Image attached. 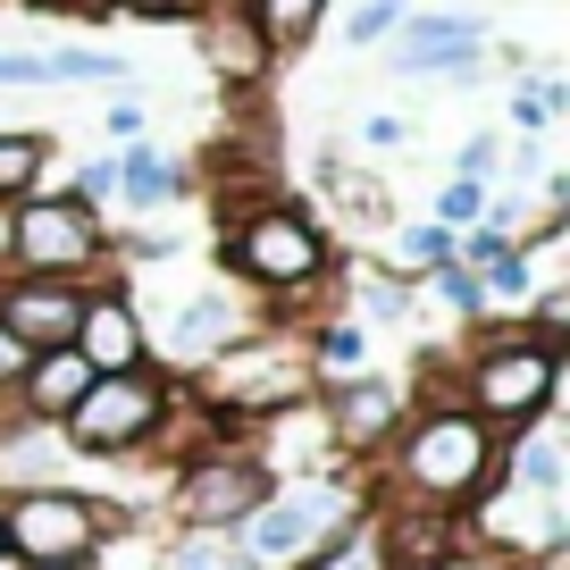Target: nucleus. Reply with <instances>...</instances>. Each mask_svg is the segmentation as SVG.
<instances>
[{"mask_svg": "<svg viewBox=\"0 0 570 570\" xmlns=\"http://www.w3.org/2000/svg\"><path fill=\"white\" fill-rule=\"evenodd\" d=\"M168 420V386L151 370H118V377H92L85 403L68 411V453H85V462H118V453H142L151 436H160Z\"/></svg>", "mask_w": 570, "mask_h": 570, "instance_id": "6", "label": "nucleus"}, {"mask_svg": "<svg viewBox=\"0 0 570 570\" xmlns=\"http://www.w3.org/2000/svg\"><path fill=\"white\" fill-rule=\"evenodd\" d=\"M445 261H453V227H436V218L394 235V268H403V277H436Z\"/></svg>", "mask_w": 570, "mask_h": 570, "instance_id": "24", "label": "nucleus"}, {"mask_svg": "<svg viewBox=\"0 0 570 570\" xmlns=\"http://www.w3.org/2000/svg\"><path fill=\"white\" fill-rule=\"evenodd\" d=\"M109 194H118V160H109V151H101V160H85V168H76L68 202H85V210H92V202H109Z\"/></svg>", "mask_w": 570, "mask_h": 570, "instance_id": "31", "label": "nucleus"}, {"mask_svg": "<svg viewBox=\"0 0 570 570\" xmlns=\"http://www.w3.org/2000/svg\"><path fill=\"white\" fill-rule=\"evenodd\" d=\"M303 394H311V361H294L285 344H227V353H210V377L194 386V403L235 428V420L294 411Z\"/></svg>", "mask_w": 570, "mask_h": 570, "instance_id": "7", "label": "nucleus"}, {"mask_svg": "<svg viewBox=\"0 0 570 570\" xmlns=\"http://www.w3.org/2000/svg\"><path fill=\"white\" fill-rule=\"evenodd\" d=\"M26 361H35V353H26V344H18V336H9V327H0V394H18V377H26Z\"/></svg>", "mask_w": 570, "mask_h": 570, "instance_id": "36", "label": "nucleus"}, {"mask_svg": "<svg viewBox=\"0 0 570 570\" xmlns=\"http://www.w3.org/2000/svg\"><path fill=\"white\" fill-rule=\"evenodd\" d=\"M9 252H18V277H92L109 252L101 218L68 194H26L9 210Z\"/></svg>", "mask_w": 570, "mask_h": 570, "instance_id": "8", "label": "nucleus"}, {"mask_svg": "<svg viewBox=\"0 0 570 570\" xmlns=\"http://www.w3.org/2000/svg\"><path fill=\"white\" fill-rule=\"evenodd\" d=\"M470 277H479V294H487V303H520V294H529V252H520V244H503L495 261H487V268H470Z\"/></svg>", "mask_w": 570, "mask_h": 570, "instance_id": "27", "label": "nucleus"}, {"mask_svg": "<svg viewBox=\"0 0 570 570\" xmlns=\"http://www.w3.org/2000/svg\"><path fill=\"white\" fill-rule=\"evenodd\" d=\"M42 76H51V85H126V59L118 51H85V42H76V51H59V59H42Z\"/></svg>", "mask_w": 570, "mask_h": 570, "instance_id": "25", "label": "nucleus"}, {"mask_svg": "<svg viewBox=\"0 0 570 570\" xmlns=\"http://www.w3.org/2000/svg\"><path fill=\"white\" fill-rule=\"evenodd\" d=\"M227 344H244V311H235V294H227V285L185 294L177 320H168V353H177V361H210V353H227Z\"/></svg>", "mask_w": 570, "mask_h": 570, "instance_id": "17", "label": "nucleus"}, {"mask_svg": "<svg viewBox=\"0 0 570 570\" xmlns=\"http://www.w3.org/2000/svg\"><path fill=\"white\" fill-rule=\"evenodd\" d=\"M9 210H18V202H0V277H18V252H9Z\"/></svg>", "mask_w": 570, "mask_h": 570, "instance_id": "39", "label": "nucleus"}, {"mask_svg": "<svg viewBox=\"0 0 570 570\" xmlns=\"http://www.w3.org/2000/svg\"><path fill=\"white\" fill-rule=\"evenodd\" d=\"M353 520H361V495L344 479H268V495L244 520V553L252 562H311Z\"/></svg>", "mask_w": 570, "mask_h": 570, "instance_id": "5", "label": "nucleus"}, {"mask_svg": "<svg viewBox=\"0 0 570 570\" xmlns=\"http://www.w3.org/2000/svg\"><path fill=\"white\" fill-rule=\"evenodd\" d=\"M294 570H386V546H377V520H353L344 537H327L311 562H294Z\"/></svg>", "mask_w": 570, "mask_h": 570, "instance_id": "23", "label": "nucleus"}, {"mask_svg": "<svg viewBox=\"0 0 570 570\" xmlns=\"http://www.w3.org/2000/svg\"><path fill=\"white\" fill-rule=\"evenodd\" d=\"M403 135H411V126L394 118V109H370V118H361V142H370V151H394Z\"/></svg>", "mask_w": 570, "mask_h": 570, "instance_id": "34", "label": "nucleus"}, {"mask_svg": "<svg viewBox=\"0 0 570 570\" xmlns=\"http://www.w3.org/2000/svg\"><path fill=\"white\" fill-rule=\"evenodd\" d=\"M244 18L261 26V42H268V51H303V42L320 35L327 0H244Z\"/></svg>", "mask_w": 570, "mask_h": 570, "instance_id": "20", "label": "nucleus"}, {"mask_svg": "<svg viewBox=\"0 0 570 570\" xmlns=\"http://www.w3.org/2000/svg\"><path fill=\"white\" fill-rule=\"evenodd\" d=\"M26 9H59V0H26Z\"/></svg>", "mask_w": 570, "mask_h": 570, "instance_id": "41", "label": "nucleus"}, {"mask_svg": "<svg viewBox=\"0 0 570 570\" xmlns=\"http://www.w3.org/2000/svg\"><path fill=\"white\" fill-rule=\"evenodd\" d=\"M479 218H487V185L453 177L445 194H436V227H453V235H462V227H479Z\"/></svg>", "mask_w": 570, "mask_h": 570, "instance_id": "29", "label": "nucleus"}, {"mask_svg": "<svg viewBox=\"0 0 570 570\" xmlns=\"http://www.w3.org/2000/svg\"><path fill=\"white\" fill-rule=\"evenodd\" d=\"M109 135L135 142V135H142V101H109Z\"/></svg>", "mask_w": 570, "mask_h": 570, "instance_id": "38", "label": "nucleus"}, {"mask_svg": "<svg viewBox=\"0 0 570 570\" xmlns=\"http://www.w3.org/2000/svg\"><path fill=\"white\" fill-rule=\"evenodd\" d=\"M118 194L135 202V210H168V202L185 194V168L168 160V151H151V142H135L118 160Z\"/></svg>", "mask_w": 570, "mask_h": 570, "instance_id": "19", "label": "nucleus"}, {"mask_svg": "<svg viewBox=\"0 0 570 570\" xmlns=\"http://www.w3.org/2000/svg\"><path fill=\"white\" fill-rule=\"evenodd\" d=\"M0 562H9V537H0Z\"/></svg>", "mask_w": 570, "mask_h": 570, "instance_id": "42", "label": "nucleus"}, {"mask_svg": "<svg viewBox=\"0 0 570 570\" xmlns=\"http://www.w3.org/2000/svg\"><path fill=\"white\" fill-rule=\"evenodd\" d=\"M85 386H92V370H85V353L76 344H59V353H35L26 361V377H18V420H35V428H59L76 403H85Z\"/></svg>", "mask_w": 570, "mask_h": 570, "instance_id": "16", "label": "nucleus"}, {"mask_svg": "<svg viewBox=\"0 0 570 570\" xmlns=\"http://www.w3.org/2000/svg\"><path fill=\"white\" fill-rule=\"evenodd\" d=\"M377 546H386V570H453V553H462V512L394 495L386 512H377Z\"/></svg>", "mask_w": 570, "mask_h": 570, "instance_id": "14", "label": "nucleus"}, {"mask_svg": "<svg viewBox=\"0 0 570 570\" xmlns=\"http://www.w3.org/2000/svg\"><path fill=\"white\" fill-rule=\"evenodd\" d=\"M0 537L18 570H85L109 546V512L76 487H18L0 503Z\"/></svg>", "mask_w": 570, "mask_h": 570, "instance_id": "4", "label": "nucleus"}, {"mask_svg": "<svg viewBox=\"0 0 570 570\" xmlns=\"http://www.w3.org/2000/svg\"><path fill=\"white\" fill-rule=\"evenodd\" d=\"M394 51L386 68L394 76H479L487 59V18H470V9H403V26H394Z\"/></svg>", "mask_w": 570, "mask_h": 570, "instance_id": "11", "label": "nucleus"}, {"mask_svg": "<svg viewBox=\"0 0 570 570\" xmlns=\"http://www.w3.org/2000/svg\"><path fill=\"white\" fill-rule=\"evenodd\" d=\"M495 470H503L495 428H479L462 403H420L394 428V495H411V503L453 512V503H470Z\"/></svg>", "mask_w": 570, "mask_h": 570, "instance_id": "1", "label": "nucleus"}, {"mask_svg": "<svg viewBox=\"0 0 570 570\" xmlns=\"http://www.w3.org/2000/svg\"><path fill=\"white\" fill-rule=\"evenodd\" d=\"M562 109H570V85H562V76H529V85L512 92V126H520V135H546Z\"/></svg>", "mask_w": 570, "mask_h": 570, "instance_id": "26", "label": "nucleus"}, {"mask_svg": "<svg viewBox=\"0 0 570 570\" xmlns=\"http://www.w3.org/2000/svg\"><path fill=\"white\" fill-rule=\"evenodd\" d=\"M436 294H445V303L462 311V320H487V294H479V277H470L462 261H445V268H436Z\"/></svg>", "mask_w": 570, "mask_h": 570, "instance_id": "30", "label": "nucleus"}, {"mask_svg": "<svg viewBox=\"0 0 570 570\" xmlns=\"http://www.w3.org/2000/svg\"><path fill=\"white\" fill-rule=\"evenodd\" d=\"M394 428H403V394L386 377H327V445L377 453L394 445Z\"/></svg>", "mask_w": 570, "mask_h": 570, "instance_id": "15", "label": "nucleus"}, {"mask_svg": "<svg viewBox=\"0 0 570 570\" xmlns=\"http://www.w3.org/2000/svg\"><path fill=\"white\" fill-rule=\"evenodd\" d=\"M76 353H85L92 377L142 370V361H151V327H142L135 294H118V285H92V294H85V320H76Z\"/></svg>", "mask_w": 570, "mask_h": 570, "instance_id": "13", "label": "nucleus"}, {"mask_svg": "<svg viewBox=\"0 0 570 570\" xmlns=\"http://www.w3.org/2000/svg\"><path fill=\"white\" fill-rule=\"evenodd\" d=\"M394 26H403V0H361L353 18H344V42L353 51H370V42H386Z\"/></svg>", "mask_w": 570, "mask_h": 570, "instance_id": "28", "label": "nucleus"}, {"mask_svg": "<svg viewBox=\"0 0 570 570\" xmlns=\"http://www.w3.org/2000/svg\"><path fill=\"white\" fill-rule=\"evenodd\" d=\"M361 311H370V320H403V285H361Z\"/></svg>", "mask_w": 570, "mask_h": 570, "instance_id": "35", "label": "nucleus"}, {"mask_svg": "<svg viewBox=\"0 0 570 570\" xmlns=\"http://www.w3.org/2000/svg\"><path fill=\"white\" fill-rule=\"evenodd\" d=\"M194 26H202V51H210V68H218V76H235V85H261L268 59H277V51L261 42V26L244 18V0H210Z\"/></svg>", "mask_w": 570, "mask_h": 570, "instance_id": "18", "label": "nucleus"}, {"mask_svg": "<svg viewBox=\"0 0 570 570\" xmlns=\"http://www.w3.org/2000/svg\"><path fill=\"white\" fill-rule=\"evenodd\" d=\"M51 168V135H0V202H26Z\"/></svg>", "mask_w": 570, "mask_h": 570, "instance_id": "22", "label": "nucleus"}, {"mask_svg": "<svg viewBox=\"0 0 570 570\" xmlns=\"http://www.w3.org/2000/svg\"><path fill=\"white\" fill-rule=\"evenodd\" d=\"M85 294H92L85 277H0V327L26 353H59V344H76Z\"/></svg>", "mask_w": 570, "mask_h": 570, "instance_id": "12", "label": "nucleus"}, {"mask_svg": "<svg viewBox=\"0 0 570 570\" xmlns=\"http://www.w3.org/2000/svg\"><path fill=\"white\" fill-rule=\"evenodd\" d=\"M261 495H268V462L252 445H227V453H202V462L177 470L168 512H177V529H244Z\"/></svg>", "mask_w": 570, "mask_h": 570, "instance_id": "9", "label": "nucleus"}, {"mask_svg": "<svg viewBox=\"0 0 570 570\" xmlns=\"http://www.w3.org/2000/svg\"><path fill=\"white\" fill-rule=\"evenodd\" d=\"M503 570H562V553H529V562H503Z\"/></svg>", "mask_w": 570, "mask_h": 570, "instance_id": "40", "label": "nucleus"}, {"mask_svg": "<svg viewBox=\"0 0 570 570\" xmlns=\"http://www.w3.org/2000/svg\"><path fill=\"white\" fill-rule=\"evenodd\" d=\"M168 570H261V562L244 553V537H235V529H177Z\"/></svg>", "mask_w": 570, "mask_h": 570, "instance_id": "21", "label": "nucleus"}, {"mask_svg": "<svg viewBox=\"0 0 570 570\" xmlns=\"http://www.w3.org/2000/svg\"><path fill=\"white\" fill-rule=\"evenodd\" d=\"M495 160H503V142H495V135H470V142H462V177H470V185L495 177Z\"/></svg>", "mask_w": 570, "mask_h": 570, "instance_id": "32", "label": "nucleus"}, {"mask_svg": "<svg viewBox=\"0 0 570 570\" xmlns=\"http://www.w3.org/2000/svg\"><path fill=\"white\" fill-rule=\"evenodd\" d=\"M0 570H18V562H0Z\"/></svg>", "mask_w": 570, "mask_h": 570, "instance_id": "43", "label": "nucleus"}, {"mask_svg": "<svg viewBox=\"0 0 570 570\" xmlns=\"http://www.w3.org/2000/svg\"><path fill=\"white\" fill-rule=\"evenodd\" d=\"M553 377H562V353H546L529 327H487L479 353L462 361V411L479 428H529L553 403Z\"/></svg>", "mask_w": 570, "mask_h": 570, "instance_id": "2", "label": "nucleus"}, {"mask_svg": "<svg viewBox=\"0 0 570 570\" xmlns=\"http://www.w3.org/2000/svg\"><path fill=\"white\" fill-rule=\"evenodd\" d=\"M227 268L244 285H261V294H311V285L336 268V244H327V227L311 210L261 202V210H244L227 227Z\"/></svg>", "mask_w": 570, "mask_h": 570, "instance_id": "3", "label": "nucleus"}, {"mask_svg": "<svg viewBox=\"0 0 570 570\" xmlns=\"http://www.w3.org/2000/svg\"><path fill=\"white\" fill-rule=\"evenodd\" d=\"M462 546H495L503 562H529V553H562L570 546V520H562V503L520 495V487L495 470L462 512Z\"/></svg>", "mask_w": 570, "mask_h": 570, "instance_id": "10", "label": "nucleus"}, {"mask_svg": "<svg viewBox=\"0 0 570 570\" xmlns=\"http://www.w3.org/2000/svg\"><path fill=\"white\" fill-rule=\"evenodd\" d=\"M320 361H327V370H353V361H361V327H353V320L327 327V336H320Z\"/></svg>", "mask_w": 570, "mask_h": 570, "instance_id": "33", "label": "nucleus"}, {"mask_svg": "<svg viewBox=\"0 0 570 570\" xmlns=\"http://www.w3.org/2000/svg\"><path fill=\"white\" fill-rule=\"evenodd\" d=\"M0 85H51L35 51H0Z\"/></svg>", "mask_w": 570, "mask_h": 570, "instance_id": "37", "label": "nucleus"}]
</instances>
